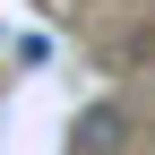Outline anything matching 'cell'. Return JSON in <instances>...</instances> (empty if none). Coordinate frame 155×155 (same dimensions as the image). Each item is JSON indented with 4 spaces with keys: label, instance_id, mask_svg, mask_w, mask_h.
Here are the masks:
<instances>
[{
    "label": "cell",
    "instance_id": "obj_1",
    "mask_svg": "<svg viewBox=\"0 0 155 155\" xmlns=\"http://www.w3.org/2000/svg\"><path fill=\"white\" fill-rule=\"evenodd\" d=\"M69 147H86V155H121V147H129V112H121V104H86V112L69 121Z\"/></svg>",
    "mask_w": 155,
    "mask_h": 155
}]
</instances>
